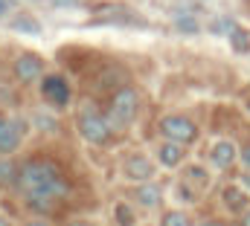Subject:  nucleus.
<instances>
[{"instance_id":"6e6552de","label":"nucleus","mask_w":250,"mask_h":226,"mask_svg":"<svg viewBox=\"0 0 250 226\" xmlns=\"http://www.w3.org/2000/svg\"><path fill=\"white\" fill-rule=\"evenodd\" d=\"M41 96H44L47 105H53V108H64V105L70 102V84H67V78L59 75V73L44 75V78H41Z\"/></svg>"},{"instance_id":"aec40b11","label":"nucleus","mask_w":250,"mask_h":226,"mask_svg":"<svg viewBox=\"0 0 250 226\" xmlns=\"http://www.w3.org/2000/svg\"><path fill=\"white\" fill-rule=\"evenodd\" d=\"M175 26H178L181 32H187V35L201 32V23H198V18H195V15H178V18H175Z\"/></svg>"},{"instance_id":"b1692460","label":"nucleus","mask_w":250,"mask_h":226,"mask_svg":"<svg viewBox=\"0 0 250 226\" xmlns=\"http://www.w3.org/2000/svg\"><path fill=\"white\" fill-rule=\"evenodd\" d=\"M242 186L250 191V171H248V174H242Z\"/></svg>"},{"instance_id":"4be33fe9","label":"nucleus","mask_w":250,"mask_h":226,"mask_svg":"<svg viewBox=\"0 0 250 226\" xmlns=\"http://www.w3.org/2000/svg\"><path fill=\"white\" fill-rule=\"evenodd\" d=\"M239 160H242V166L250 171V145H242V148H239Z\"/></svg>"},{"instance_id":"f8f14e48","label":"nucleus","mask_w":250,"mask_h":226,"mask_svg":"<svg viewBox=\"0 0 250 226\" xmlns=\"http://www.w3.org/2000/svg\"><path fill=\"white\" fill-rule=\"evenodd\" d=\"M221 197H224V206H227L230 212H236V215H242V212L250 209V191L242 186V183L227 186V188L221 191Z\"/></svg>"},{"instance_id":"9d476101","label":"nucleus","mask_w":250,"mask_h":226,"mask_svg":"<svg viewBox=\"0 0 250 226\" xmlns=\"http://www.w3.org/2000/svg\"><path fill=\"white\" fill-rule=\"evenodd\" d=\"M154 160H157V166L160 169H178V166H184V160H187V145H181V142H172V139H163L160 145H157V151H154Z\"/></svg>"},{"instance_id":"9b49d317","label":"nucleus","mask_w":250,"mask_h":226,"mask_svg":"<svg viewBox=\"0 0 250 226\" xmlns=\"http://www.w3.org/2000/svg\"><path fill=\"white\" fill-rule=\"evenodd\" d=\"M131 197H134V203L140 209H157L160 200H163V188H160L157 180H146V183H137V188L131 191Z\"/></svg>"},{"instance_id":"412c9836","label":"nucleus","mask_w":250,"mask_h":226,"mask_svg":"<svg viewBox=\"0 0 250 226\" xmlns=\"http://www.w3.org/2000/svg\"><path fill=\"white\" fill-rule=\"evenodd\" d=\"M12 26H15V29H26V32H35V35H41V23H38L32 15H18V18L12 20Z\"/></svg>"},{"instance_id":"bb28decb","label":"nucleus","mask_w":250,"mask_h":226,"mask_svg":"<svg viewBox=\"0 0 250 226\" xmlns=\"http://www.w3.org/2000/svg\"><path fill=\"white\" fill-rule=\"evenodd\" d=\"M242 226H250V209L245 212V218H242Z\"/></svg>"},{"instance_id":"f3484780","label":"nucleus","mask_w":250,"mask_h":226,"mask_svg":"<svg viewBox=\"0 0 250 226\" xmlns=\"http://www.w3.org/2000/svg\"><path fill=\"white\" fill-rule=\"evenodd\" d=\"M175 197H178L181 203H195V200L201 197V191H198V188H195L192 183H187V180L181 177V180L175 183Z\"/></svg>"},{"instance_id":"f03ea898","label":"nucleus","mask_w":250,"mask_h":226,"mask_svg":"<svg viewBox=\"0 0 250 226\" xmlns=\"http://www.w3.org/2000/svg\"><path fill=\"white\" fill-rule=\"evenodd\" d=\"M79 136L90 145H105L114 136V125H111L108 113H99L93 105L84 108L79 116Z\"/></svg>"},{"instance_id":"ddd939ff","label":"nucleus","mask_w":250,"mask_h":226,"mask_svg":"<svg viewBox=\"0 0 250 226\" xmlns=\"http://www.w3.org/2000/svg\"><path fill=\"white\" fill-rule=\"evenodd\" d=\"M239 23L233 20V18H227V15H215L209 23H207V32L212 35V38H230V32L236 29Z\"/></svg>"},{"instance_id":"1a4fd4ad","label":"nucleus","mask_w":250,"mask_h":226,"mask_svg":"<svg viewBox=\"0 0 250 226\" xmlns=\"http://www.w3.org/2000/svg\"><path fill=\"white\" fill-rule=\"evenodd\" d=\"M15 75H18V81H23V84L41 81V78L47 75V73H44V58L35 56V53L18 56V61H15Z\"/></svg>"},{"instance_id":"0eeeda50","label":"nucleus","mask_w":250,"mask_h":226,"mask_svg":"<svg viewBox=\"0 0 250 226\" xmlns=\"http://www.w3.org/2000/svg\"><path fill=\"white\" fill-rule=\"evenodd\" d=\"M239 160V145L233 139H215L209 145V154H207V163L212 171H227L233 163Z\"/></svg>"},{"instance_id":"5701e85b","label":"nucleus","mask_w":250,"mask_h":226,"mask_svg":"<svg viewBox=\"0 0 250 226\" xmlns=\"http://www.w3.org/2000/svg\"><path fill=\"white\" fill-rule=\"evenodd\" d=\"M12 6H15V0H0V18H3V15H9V12H12Z\"/></svg>"},{"instance_id":"393cba45","label":"nucleus","mask_w":250,"mask_h":226,"mask_svg":"<svg viewBox=\"0 0 250 226\" xmlns=\"http://www.w3.org/2000/svg\"><path fill=\"white\" fill-rule=\"evenodd\" d=\"M195 226H221L218 221H201V224H195Z\"/></svg>"},{"instance_id":"4468645a","label":"nucleus","mask_w":250,"mask_h":226,"mask_svg":"<svg viewBox=\"0 0 250 226\" xmlns=\"http://www.w3.org/2000/svg\"><path fill=\"white\" fill-rule=\"evenodd\" d=\"M227 41H230V47H233V53H236V56H248V53H250V32L242 26V23L230 32V38H227Z\"/></svg>"},{"instance_id":"a878e982","label":"nucleus","mask_w":250,"mask_h":226,"mask_svg":"<svg viewBox=\"0 0 250 226\" xmlns=\"http://www.w3.org/2000/svg\"><path fill=\"white\" fill-rule=\"evenodd\" d=\"M26 226H50V224H47V221H29Z\"/></svg>"},{"instance_id":"39448f33","label":"nucleus","mask_w":250,"mask_h":226,"mask_svg":"<svg viewBox=\"0 0 250 226\" xmlns=\"http://www.w3.org/2000/svg\"><path fill=\"white\" fill-rule=\"evenodd\" d=\"M23 136H26L23 119H18L12 113H0V154L12 157L23 145Z\"/></svg>"},{"instance_id":"c756f323","label":"nucleus","mask_w":250,"mask_h":226,"mask_svg":"<svg viewBox=\"0 0 250 226\" xmlns=\"http://www.w3.org/2000/svg\"><path fill=\"white\" fill-rule=\"evenodd\" d=\"M64 3H70V0H64Z\"/></svg>"},{"instance_id":"f257e3e1","label":"nucleus","mask_w":250,"mask_h":226,"mask_svg":"<svg viewBox=\"0 0 250 226\" xmlns=\"http://www.w3.org/2000/svg\"><path fill=\"white\" fill-rule=\"evenodd\" d=\"M18 188L26 197L29 206L35 209H50L56 200H62L67 194V180L59 171L56 163L50 160H29L21 166V177H18Z\"/></svg>"},{"instance_id":"cd10ccee","label":"nucleus","mask_w":250,"mask_h":226,"mask_svg":"<svg viewBox=\"0 0 250 226\" xmlns=\"http://www.w3.org/2000/svg\"><path fill=\"white\" fill-rule=\"evenodd\" d=\"M0 226H12V224H9V218H3V215H0Z\"/></svg>"},{"instance_id":"dca6fc26","label":"nucleus","mask_w":250,"mask_h":226,"mask_svg":"<svg viewBox=\"0 0 250 226\" xmlns=\"http://www.w3.org/2000/svg\"><path fill=\"white\" fill-rule=\"evenodd\" d=\"M18 177H21V169L6 154H0V183L3 186H18Z\"/></svg>"},{"instance_id":"c85d7f7f","label":"nucleus","mask_w":250,"mask_h":226,"mask_svg":"<svg viewBox=\"0 0 250 226\" xmlns=\"http://www.w3.org/2000/svg\"><path fill=\"white\" fill-rule=\"evenodd\" d=\"M245 111H248V116H250V99H248V105H245Z\"/></svg>"},{"instance_id":"20e7f679","label":"nucleus","mask_w":250,"mask_h":226,"mask_svg":"<svg viewBox=\"0 0 250 226\" xmlns=\"http://www.w3.org/2000/svg\"><path fill=\"white\" fill-rule=\"evenodd\" d=\"M157 131H160L163 139H172V142H181V145H189V142L198 139V125L184 113H166L160 119Z\"/></svg>"},{"instance_id":"423d86ee","label":"nucleus","mask_w":250,"mask_h":226,"mask_svg":"<svg viewBox=\"0 0 250 226\" xmlns=\"http://www.w3.org/2000/svg\"><path fill=\"white\" fill-rule=\"evenodd\" d=\"M157 174V160L146 157V154H131L125 157L123 163V177L131 183H146V180H154Z\"/></svg>"},{"instance_id":"2eb2a0df","label":"nucleus","mask_w":250,"mask_h":226,"mask_svg":"<svg viewBox=\"0 0 250 226\" xmlns=\"http://www.w3.org/2000/svg\"><path fill=\"white\" fill-rule=\"evenodd\" d=\"M184 180H187V183H192L201 194L209 188V174H207V169H204V166H189V169L184 171Z\"/></svg>"},{"instance_id":"7ed1b4c3","label":"nucleus","mask_w":250,"mask_h":226,"mask_svg":"<svg viewBox=\"0 0 250 226\" xmlns=\"http://www.w3.org/2000/svg\"><path fill=\"white\" fill-rule=\"evenodd\" d=\"M137 111H140L137 90H134V87H123V90H117L114 99H111V108H108V119H111L114 131H125V128L137 119Z\"/></svg>"},{"instance_id":"6ab92c4d","label":"nucleus","mask_w":250,"mask_h":226,"mask_svg":"<svg viewBox=\"0 0 250 226\" xmlns=\"http://www.w3.org/2000/svg\"><path fill=\"white\" fill-rule=\"evenodd\" d=\"M114 218H117V224H120V226H134V224H137L134 209H131L128 203H117V206H114Z\"/></svg>"},{"instance_id":"a211bd4d","label":"nucleus","mask_w":250,"mask_h":226,"mask_svg":"<svg viewBox=\"0 0 250 226\" xmlns=\"http://www.w3.org/2000/svg\"><path fill=\"white\" fill-rule=\"evenodd\" d=\"M160 226H192V218H189L184 209H172V212L163 215Z\"/></svg>"}]
</instances>
